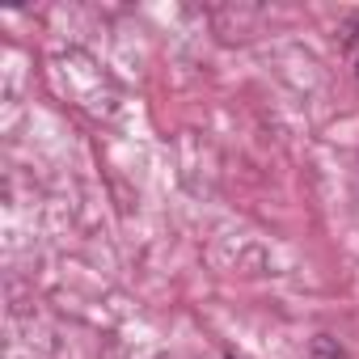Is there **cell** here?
Segmentation results:
<instances>
[{"instance_id":"1","label":"cell","mask_w":359,"mask_h":359,"mask_svg":"<svg viewBox=\"0 0 359 359\" xmlns=\"http://www.w3.org/2000/svg\"><path fill=\"white\" fill-rule=\"evenodd\" d=\"M309 359H346V351L338 346V338L317 334V338H313V346H309Z\"/></svg>"},{"instance_id":"2","label":"cell","mask_w":359,"mask_h":359,"mask_svg":"<svg viewBox=\"0 0 359 359\" xmlns=\"http://www.w3.org/2000/svg\"><path fill=\"white\" fill-rule=\"evenodd\" d=\"M355 72H359V60H355Z\"/></svg>"}]
</instances>
